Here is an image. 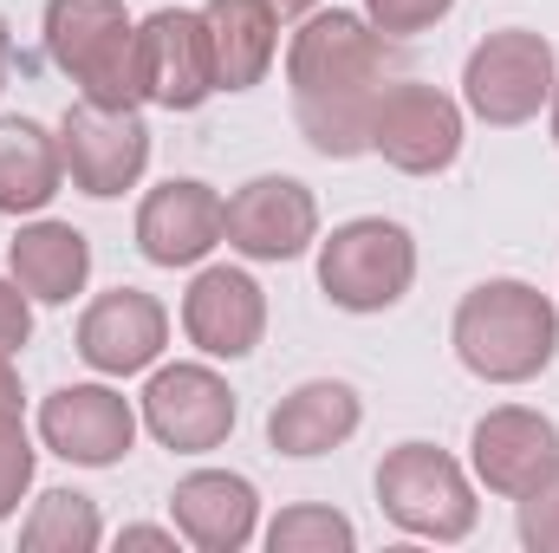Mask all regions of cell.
I'll return each instance as SVG.
<instances>
[{
	"instance_id": "cell-1",
	"label": "cell",
	"mask_w": 559,
	"mask_h": 553,
	"mask_svg": "<svg viewBox=\"0 0 559 553\" xmlns=\"http://www.w3.org/2000/svg\"><path fill=\"white\" fill-rule=\"evenodd\" d=\"M449 339H455V358L481 385H527L554 365L559 313L527 280H481L475 293H462Z\"/></svg>"
},
{
	"instance_id": "cell-2",
	"label": "cell",
	"mask_w": 559,
	"mask_h": 553,
	"mask_svg": "<svg viewBox=\"0 0 559 553\" xmlns=\"http://www.w3.org/2000/svg\"><path fill=\"white\" fill-rule=\"evenodd\" d=\"M52 66L98 105H138V26L124 0H46Z\"/></svg>"
},
{
	"instance_id": "cell-3",
	"label": "cell",
	"mask_w": 559,
	"mask_h": 553,
	"mask_svg": "<svg viewBox=\"0 0 559 553\" xmlns=\"http://www.w3.org/2000/svg\"><path fill=\"white\" fill-rule=\"evenodd\" d=\"M391 66H397L391 33H378L371 20H358L345 7L312 13L286 46L293 98H378Z\"/></svg>"
},
{
	"instance_id": "cell-4",
	"label": "cell",
	"mask_w": 559,
	"mask_h": 553,
	"mask_svg": "<svg viewBox=\"0 0 559 553\" xmlns=\"http://www.w3.org/2000/svg\"><path fill=\"white\" fill-rule=\"evenodd\" d=\"M411 280H417V242L384 215H358L332 228V242L319 248V286L338 313H384L411 293Z\"/></svg>"
},
{
	"instance_id": "cell-5",
	"label": "cell",
	"mask_w": 559,
	"mask_h": 553,
	"mask_svg": "<svg viewBox=\"0 0 559 553\" xmlns=\"http://www.w3.org/2000/svg\"><path fill=\"white\" fill-rule=\"evenodd\" d=\"M378 508L417 541H462L475 528V489L436 443H397L378 462Z\"/></svg>"
},
{
	"instance_id": "cell-6",
	"label": "cell",
	"mask_w": 559,
	"mask_h": 553,
	"mask_svg": "<svg viewBox=\"0 0 559 553\" xmlns=\"http://www.w3.org/2000/svg\"><path fill=\"white\" fill-rule=\"evenodd\" d=\"M554 85H559L554 46L540 33H527V26L488 33L462 66V105L481 125H501V131L540 118V105H554Z\"/></svg>"
},
{
	"instance_id": "cell-7",
	"label": "cell",
	"mask_w": 559,
	"mask_h": 553,
	"mask_svg": "<svg viewBox=\"0 0 559 553\" xmlns=\"http://www.w3.org/2000/svg\"><path fill=\"white\" fill-rule=\"evenodd\" d=\"M59 156H66V176L111 202L124 189H138L143 163H150V125L138 118V105H98V98H79L59 125Z\"/></svg>"
},
{
	"instance_id": "cell-8",
	"label": "cell",
	"mask_w": 559,
	"mask_h": 553,
	"mask_svg": "<svg viewBox=\"0 0 559 553\" xmlns=\"http://www.w3.org/2000/svg\"><path fill=\"white\" fill-rule=\"evenodd\" d=\"M371 150L404 176H436L462 156V105L423 79H397L371 105Z\"/></svg>"
},
{
	"instance_id": "cell-9",
	"label": "cell",
	"mask_w": 559,
	"mask_h": 553,
	"mask_svg": "<svg viewBox=\"0 0 559 553\" xmlns=\"http://www.w3.org/2000/svg\"><path fill=\"white\" fill-rule=\"evenodd\" d=\"M138 92L163 111H195L215 98V46L202 13L156 7L138 26Z\"/></svg>"
},
{
	"instance_id": "cell-10",
	"label": "cell",
	"mask_w": 559,
	"mask_h": 553,
	"mask_svg": "<svg viewBox=\"0 0 559 553\" xmlns=\"http://www.w3.org/2000/svg\"><path fill=\"white\" fill-rule=\"evenodd\" d=\"M222 235H228V248L248 255V261H293V255H306L312 235H319V202H312V189L293 183V176H254V183H241V189L228 196Z\"/></svg>"
},
{
	"instance_id": "cell-11",
	"label": "cell",
	"mask_w": 559,
	"mask_h": 553,
	"mask_svg": "<svg viewBox=\"0 0 559 553\" xmlns=\"http://www.w3.org/2000/svg\"><path fill=\"white\" fill-rule=\"evenodd\" d=\"M143 423L176 456L222 449L228 430H235V391L209 365H169V372H156L143 385Z\"/></svg>"
},
{
	"instance_id": "cell-12",
	"label": "cell",
	"mask_w": 559,
	"mask_h": 553,
	"mask_svg": "<svg viewBox=\"0 0 559 553\" xmlns=\"http://www.w3.org/2000/svg\"><path fill=\"white\" fill-rule=\"evenodd\" d=\"M39 436L52 456L79 462V469H111L138 443V411L111 385H66L39 404Z\"/></svg>"
},
{
	"instance_id": "cell-13",
	"label": "cell",
	"mask_w": 559,
	"mask_h": 553,
	"mask_svg": "<svg viewBox=\"0 0 559 553\" xmlns=\"http://www.w3.org/2000/svg\"><path fill=\"white\" fill-rule=\"evenodd\" d=\"M163 339H169V313H163V299H150L143 286H111V293H98V299L85 306V319H79V358H85L92 372H105V378H131L143 365H156Z\"/></svg>"
},
{
	"instance_id": "cell-14",
	"label": "cell",
	"mask_w": 559,
	"mask_h": 553,
	"mask_svg": "<svg viewBox=\"0 0 559 553\" xmlns=\"http://www.w3.org/2000/svg\"><path fill=\"white\" fill-rule=\"evenodd\" d=\"M182 332L209 358H248L267 332V293L241 268H202L182 293Z\"/></svg>"
},
{
	"instance_id": "cell-15",
	"label": "cell",
	"mask_w": 559,
	"mask_h": 553,
	"mask_svg": "<svg viewBox=\"0 0 559 553\" xmlns=\"http://www.w3.org/2000/svg\"><path fill=\"white\" fill-rule=\"evenodd\" d=\"M468 462H475V475L495 489V495H527L547 469L559 462V423L540 411H527V404H501V411H488L475 423V436H468Z\"/></svg>"
},
{
	"instance_id": "cell-16",
	"label": "cell",
	"mask_w": 559,
	"mask_h": 553,
	"mask_svg": "<svg viewBox=\"0 0 559 553\" xmlns=\"http://www.w3.org/2000/svg\"><path fill=\"white\" fill-rule=\"evenodd\" d=\"M222 196L195 176H169L163 189H150L138 209V248L156 268H195L215 242H222Z\"/></svg>"
},
{
	"instance_id": "cell-17",
	"label": "cell",
	"mask_w": 559,
	"mask_h": 553,
	"mask_svg": "<svg viewBox=\"0 0 559 553\" xmlns=\"http://www.w3.org/2000/svg\"><path fill=\"white\" fill-rule=\"evenodd\" d=\"M169 515H176V534L195 541L202 553H241L254 541L261 495H254V482L235 475V469H195V475L176 482Z\"/></svg>"
},
{
	"instance_id": "cell-18",
	"label": "cell",
	"mask_w": 559,
	"mask_h": 553,
	"mask_svg": "<svg viewBox=\"0 0 559 553\" xmlns=\"http://www.w3.org/2000/svg\"><path fill=\"white\" fill-rule=\"evenodd\" d=\"M358 416H365V404L345 378H312L267 411V443L280 456H325V449L352 443Z\"/></svg>"
},
{
	"instance_id": "cell-19",
	"label": "cell",
	"mask_w": 559,
	"mask_h": 553,
	"mask_svg": "<svg viewBox=\"0 0 559 553\" xmlns=\"http://www.w3.org/2000/svg\"><path fill=\"white\" fill-rule=\"evenodd\" d=\"M202 26L215 46V92H254L274 66L280 13L267 0H209Z\"/></svg>"
},
{
	"instance_id": "cell-20",
	"label": "cell",
	"mask_w": 559,
	"mask_h": 553,
	"mask_svg": "<svg viewBox=\"0 0 559 553\" xmlns=\"http://www.w3.org/2000/svg\"><path fill=\"white\" fill-rule=\"evenodd\" d=\"M7 261H13V280H20L33 299L66 306V299L85 293V280H92V242H85L72 222H33V228L13 235Z\"/></svg>"
},
{
	"instance_id": "cell-21",
	"label": "cell",
	"mask_w": 559,
	"mask_h": 553,
	"mask_svg": "<svg viewBox=\"0 0 559 553\" xmlns=\"http://www.w3.org/2000/svg\"><path fill=\"white\" fill-rule=\"evenodd\" d=\"M66 156L59 138L33 118H0V215H33L59 196Z\"/></svg>"
},
{
	"instance_id": "cell-22",
	"label": "cell",
	"mask_w": 559,
	"mask_h": 553,
	"mask_svg": "<svg viewBox=\"0 0 559 553\" xmlns=\"http://www.w3.org/2000/svg\"><path fill=\"white\" fill-rule=\"evenodd\" d=\"M98 534H105V521H98V502L92 495L46 489L33 502V515H26V528H20V548L26 553H92Z\"/></svg>"
},
{
	"instance_id": "cell-23",
	"label": "cell",
	"mask_w": 559,
	"mask_h": 553,
	"mask_svg": "<svg viewBox=\"0 0 559 553\" xmlns=\"http://www.w3.org/2000/svg\"><path fill=\"white\" fill-rule=\"evenodd\" d=\"M352 521L338 508H319V502H299V508H280V521L267 528V548L274 553H352Z\"/></svg>"
},
{
	"instance_id": "cell-24",
	"label": "cell",
	"mask_w": 559,
	"mask_h": 553,
	"mask_svg": "<svg viewBox=\"0 0 559 553\" xmlns=\"http://www.w3.org/2000/svg\"><path fill=\"white\" fill-rule=\"evenodd\" d=\"M514 502H521V541L534 553H559V462Z\"/></svg>"
},
{
	"instance_id": "cell-25",
	"label": "cell",
	"mask_w": 559,
	"mask_h": 553,
	"mask_svg": "<svg viewBox=\"0 0 559 553\" xmlns=\"http://www.w3.org/2000/svg\"><path fill=\"white\" fill-rule=\"evenodd\" d=\"M26 489H33V443H26V430L13 416V423H0V521L20 508Z\"/></svg>"
},
{
	"instance_id": "cell-26",
	"label": "cell",
	"mask_w": 559,
	"mask_h": 553,
	"mask_svg": "<svg viewBox=\"0 0 559 553\" xmlns=\"http://www.w3.org/2000/svg\"><path fill=\"white\" fill-rule=\"evenodd\" d=\"M449 7H455V0H365V20H371L378 33L404 39V33H423V26H436Z\"/></svg>"
},
{
	"instance_id": "cell-27",
	"label": "cell",
	"mask_w": 559,
	"mask_h": 553,
	"mask_svg": "<svg viewBox=\"0 0 559 553\" xmlns=\"http://www.w3.org/2000/svg\"><path fill=\"white\" fill-rule=\"evenodd\" d=\"M26 339H33V293H26L20 280L0 274V352L13 358Z\"/></svg>"
},
{
	"instance_id": "cell-28",
	"label": "cell",
	"mask_w": 559,
	"mask_h": 553,
	"mask_svg": "<svg viewBox=\"0 0 559 553\" xmlns=\"http://www.w3.org/2000/svg\"><path fill=\"white\" fill-rule=\"evenodd\" d=\"M20 416V372H13V358L0 352V423H13Z\"/></svg>"
},
{
	"instance_id": "cell-29",
	"label": "cell",
	"mask_w": 559,
	"mask_h": 553,
	"mask_svg": "<svg viewBox=\"0 0 559 553\" xmlns=\"http://www.w3.org/2000/svg\"><path fill=\"white\" fill-rule=\"evenodd\" d=\"M118 548H176V534L169 528H124Z\"/></svg>"
},
{
	"instance_id": "cell-30",
	"label": "cell",
	"mask_w": 559,
	"mask_h": 553,
	"mask_svg": "<svg viewBox=\"0 0 559 553\" xmlns=\"http://www.w3.org/2000/svg\"><path fill=\"white\" fill-rule=\"evenodd\" d=\"M267 7H274L280 20H299V13H312V7H319V0H267Z\"/></svg>"
},
{
	"instance_id": "cell-31",
	"label": "cell",
	"mask_w": 559,
	"mask_h": 553,
	"mask_svg": "<svg viewBox=\"0 0 559 553\" xmlns=\"http://www.w3.org/2000/svg\"><path fill=\"white\" fill-rule=\"evenodd\" d=\"M7 59H13V39H7V20H0V92H7Z\"/></svg>"
},
{
	"instance_id": "cell-32",
	"label": "cell",
	"mask_w": 559,
	"mask_h": 553,
	"mask_svg": "<svg viewBox=\"0 0 559 553\" xmlns=\"http://www.w3.org/2000/svg\"><path fill=\"white\" fill-rule=\"evenodd\" d=\"M554 143H559V85H554Z\"/></svg>"
}]
</instances>
